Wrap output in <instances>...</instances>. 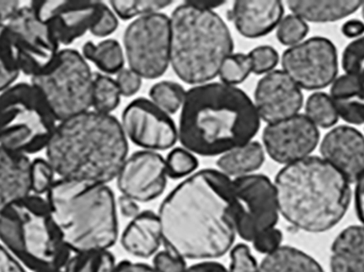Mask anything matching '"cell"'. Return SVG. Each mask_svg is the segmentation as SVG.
<instances>
[{
  "label": "cell",
  "mask_w": 364,
  "mask_h": 272,
  "mask_svg": "<svg viewBox=\"0 0 364 272\" xmlns=\"http://www.w3.org/2000/svg\"><path fill=\"white\" fill-rule=\"evenodd\" d=\"M231 179L203 169L184 179L158 212L162 241L184 260L209 261L230 251L235 232L230 209Z\"/></svg>",
  "instance_id": "6da1fadb"
},
{
  "label": "cell",
  "mask_w": 364,
  "mask_h": 272,
  "mask_svg": "<svg viewBox=\"0 0 364 272\" xmlns=\"http://www.w3.org/2000/svg\"><path fill=\"white\" fill-rule=\"evenodd\" d=\"M261 119L245 92L222 82L186 91L179 119L182 147L200 156H223L252 141Z\"/></svg>",
  "instance_id": "7a4b0ae2"
},
{
  "label": "cell",
  "mask_w": 364,
  "mask_h": 272,
  "mask_svg": "<svg viewBox=\"0 0 364 272\" xmlns=\"http://www.w3.org/2000/svg\"><path fill=\"white\" fill-rule=\"evenodd\" d=\"M46 156L61 179L107 184L127 160V137L114 116L89 111L57 126Z\"/></svg>",
  "instance_id": "3957f363"
},
{
  "label": "cell",
  "mask_w": 364,
  "mask_h": 272,
  "mask_svg": "<svg viewBox=\"0 0 364 272\" xmlns=\"http://www.w3.org/2000/svg\"><path fill=\"white\" fill-rule=\"evenodd\" d=\"M276 198L284 219L306 232L333 228L348 211L350 183L324 158L308 156L276 175Z\"/></svg>",
  "instance_id": "277c9868"
},
{
  "label": "cell",
  "mask_w": 364,
  "mask_h": 272,
  "mask_svg": "<svg viewBox=\"0 0 364 272\" xmlns=\"http://www.w3.org/2000/svg\"><path fill=\"white\" fill-rule=\"evenodd\" d=\"M53 220L70 251L109 250L119 237L117 202L107 184L55 181L47 192Z\"/></svg>",
  "instance_id": "5b68a950"
},
{
  "label": "cell",
  "mask_w": 364,
  "mask_h": 272,
  "mask_svg": "<svg viewBox=\"0 0 364 272\" xmlns=\"http://www.w3.org/2000/svg\"><path fill=\"white\" fill-rule=\"evenodd\" d=\"M224 4L183 2L171 19V66L184 83L201 85L218 76L232 53L230 30L214 9Z\"/></svg>",
  "instance_id": "8992f818"
},
{
  "label": "cell",
  "mask_w": 364,
  "mask_h": 272,
  "mask_svg": "<svg viewBox=\"0 0 364 272\" xmlns=\"http://www.w3.org/2000/svg\"><path fill=\"white\" fill-rule=\"evenodd\" d=\"M0 241L34 272L62 271L70 258L48 203L36 195L0 212Z\"/></svg>",
  "instance_id": "52a82bcc"
},
{
  "label": "cell",
  "mask_w": 364,
  "mask_h": 272,
  "mask_svg": "<svg viewBox=\"0 0 364 272\" xmlns=\"http://www.w3.org/2000/svg\"><path fill=\"white\" fill-rule=\"evenodd\" d=\"M55 115L34 85L18 83L0 94V146L33 154L48 146L57 129Z\"/></svg>",
  "instance_id": "ba28073f"
},
{
  "label": "cell",
  "mask_w": 364,
  "mask_h": 272,
  "mask_svg": "<svg viewBox=\"0 0 364 272\" xmlns=\"http://www.w3.org/2000/svg\"><path fill=\"white\" fill-rule=\"evenodd\" d=\"M93 81L87 60L74 49L60 51L47 72L31 79L60 123L89 112Z\"/></svg>",
  "instance_id": "9c48e42d"
},
{
  "label": "cell",
  "mask_w": 364,
  "mask_h": 272,
  "mask_svg": "<svg viewBox=\"0 0 364 272\" xmlns=\"http://www.w3.org/2000/svg\"><path fill=\"white\" fill-rule=\"evenodd\" d=\"M230 209L235 232L252 243L264 231L276 228L279 218L275 187L264 175L231 180Z\"/></svg>",
  "instance_id": "30bf717a"
},
{
  "label": "cell",
  "mask_w": 364,
  "mask_h": 272,
  "mask_svg": "<svg viewBox=\"0 0 364 272\" xmlns=\"http://www.w3.org/2000/svg\"><path fill=\"white\" fill-rule=\"evenodd\" d=\"M130 70L145 79H157L171 65V19L164 13L136 18L124 33Z\"/></svg>",
  "instance_id": "8fae6325"
},
{
  "label": "cell",
  "mask_w": 364,
  "mask_h": 272,
  "mask_svg": "<svg viewBox=\"0 0 364 272\" xmlns=\"http://www.w3.org/2000/svg\"><path fill=\"white\" fill-rule=\"evenodd\" d=\"M6 27L21 72L33 78L53 65L61 51L59 43L30 4L21 6Z\"/></svg>",
  "instance_id": "7c38bea8"
},
{
  "label": "cell",
  "mask_w": 364,
  "mask_h": 272,
  "mask_svg": "<svg viewBox=\"0 0 364 272\" xmlns=\"http://www.w3.org/2000/svg\"><path fill=\"white\" fill-rule=\"evenodd\" d=\"M284 72L301 89H320L335 81L338 74V53L333 42L312 38L284 51Z\"/></svg>",
  "instance_id": "4fadbf2b"
},
{
  "label": "cell",
  "mask_w": 364,
  "mask_h": 272,
  "mask_svg": "<svg viewBox=\"0 0 364 272\" xmlns=\"http://www.w3.org/2000/svg\"><path fill=\"white\" fill-rule=\"evenodd\" d=\"M121 124L126 137L149 151L170 149L178 139L175 121L146 98L130 102L124 109Z\"/></svg>",
  "instance_id": "5bb4252c"
},
{
  "label": "cell",
  "mask_w": 364,
  "mask_h": 272,
  "mask_svg": "<svg viewBox=\"0 0 364 272\" xmlns=\"http://www.w3.org/2000/svg\"><path fill=\"white\" fill-rule=\"evenodd\" d=\"M30 6L59 45H70L87 31L91 32L106 4L98 1L40 0L31 2Z\"/></svg>",
  "instance_id": "9a60e30c"
},
{
  "label": "cell",
  "mask_w": 364,
  "mask_h": 272,
  "mask_svg": "<svg viewBox=\"0 0 364 272\" xmlns=\"http://www.w3.org/2000/svg\"><path fill=\"white\" fill-rule=\"evenodd\" d=\"M264 151L279 164L289 165L308 158L316 149L320 134L306 115H295L269 124L262 134Z\"/></svg>",
  "instance_id": "2e32d148"
},
{
  "label": "cell",
  "mask_w": 364,
  "mask_h": 272,
  "mask_svg": "<svg viewBox=\"0 0 364 272\" xmlns=\"http://www.w3.org/2000/svg\"><path fill=\"white\" fill-rule=\"evenodd\" d=\"M117 187L123 196L136 202H149L161 196L168 184L166 158L149 150L134 152L117 175Z\"/></svg>",
  "instance_id": "e0dca14e"
},
{
  "label": "cell",
  "mask_w": 364,
  "mask_h": 272,
  "mask_svg": "<svg viewBox=\"0 0 364 272\" xmlns=\"http://www.w3.org/2000/svg\"><path fill=\"white\" fill-rule=\"evenodd\" d=\"M254 99L259 117L269 125L299 114L304 102L301 87L284 70L264 75L257 83Z\"/></svg>",
  "instance_id": "ac0fdd59"
},
{
  "label": "cell",
  "mask_w": 364,
  "mask_h": 272,
  "mask_svg": "<svg viewBox=\"0 0 364 272\" xmlns=\"http://www.w3.org/2000/svg\"><path fill=\"white\" fill-rule=\"evenodd\" d=\"M321 152L348 182H357L364 175V136L358 130L335 128L323 139Z\"/></svg>",
  "instance_id": "d6986e66"
},
{
  "label": "cell",
  "mask_w": 364,
  "mask_h": 272,
  "mask_svg": "<svg viewBox=\"0 0 364 272\" xmlns=\"http://www.w3.org/2000/svg\"><path fill=\"white\" fill-rule=\"evenodd\" d=\"M284 12V4L277 0H239L233 4L230 18L242 36L258 38L279 25Z\"/></svg>",
  "instance_id": "ffe728a7"
},
{
  "label": "cell",
  "mask_w": 364,
  "mask_h": 272,
  "mask_svg": "<svg viewBox=\"0 0 364 272\" xmlns=\"http://www.w3.org/2000/svg\"><path fill=\"white\" fill-rule=\"evenodd\" d=\"M32 162L0 146V212L30 196Z\"/></svg>",
  "instance_id": "44dd1931"
},
{
  "label": "cell",
  "mask_w": 364,
  "mask_h": 272,
  "mask_svg": "<svg viewBox=\"0 0 364 272\" xmlns=\"http://www.w3.org/2000/svg\"><path fill=\"white\" fill-rule=\"evenodd\" d=\"M162 243L159 218L153 211L141 212L132 218L121 237L124 249L136 258L155 256Z\"/></svg>",
  "instance_id": "7402d4cb"
},
{
  "label": "cell",
  "mask_w": 364,
  "mask_h": 272,
  "mask_svg": "<svg viewBox=\"0 0 364 272\" xmlns=\"http://www.w3.org/2000/svg\"><path fill=\"white\" fill-rule=\"evenodd\" d=\"M333 272H364V227L353 226L338 235L331 248Z\"/></svg>",
  "instance_id": "603a6c76"
},
{
  "label": "cell",
  "mask_w": 364,
  "mask_h": 272,
  "mask_svg": "<svg viewBox=\"0 0 364 272\" xmlns=\"http://www.w3.org/2000/svg\"><path fill=\"white\" fill-rule=\"evenodd\" d=\"M331 99L338 115L348 124H364V87L354 77L343 75L333 81Z\"/></svg>",
  "instance_id": "cb8c5ba5"
},
{
  "label": "cell",
  "mask_w": 364,
  "mask_h": 272,
  "mask_svg": "<svg viewBox=\"0 0 364 272\" xmlns=\"http://www.w3.org/2000/svg\"><path fill=\"white\" fill-rule=\"evenodd\" d=\"M265 160L264 149L258 141H250L220 156L216 165L227 177H245L258 170Z\"/></svg>",
  "instance_id": "d4e9b609"
},
{
  "label": "cell",
  "mask_w": 364,
  "mask_h": 272,
  "mask_svg": "<svg viewBox=\"0 0 364 272\" xmlns=\"http://www.w3.org/2000/svg\"><path fill=\"white\" fill-rule=\"evenodd\" d=\"M360 1H289L293 14L305 21L329 23L354 14L363 6Z\"/></svg>",
  "instance_id": "484cf974"
},
{
  "label": "cell",
  "mask_w": 364,
  "mask_h": 272,
  "mask_svg": "<svg viewBox=\"0 0 364 272\" xmlns=\"http://www.w3.org/2000/svg\"><path fill=\"white\" fill-rule=\"evenodd\" d=\"M258 272H324L311 256L293 247H280L265 256Z\"/></svg>",
  "instance_id": "4316f807"
},
{
  "label": "cell",
  "mask_w": 364,
  "mask_h": 272,
  "mask_svg": "<svg viewBox=\"0 0 364 272\" xmlns=\"http://www.w3.org/2000/svg\"><path fill=\"white\" fill-rule=\"evenodd\" d=\"M82 55L95 64L96 67L104 75L119 74L124 70L125 55L123 48L117 40H102L98 44L87 42L83 45Z\"/></svg>",
  "instance_id": "83f0119b"
},
{
  "label": "cell",
  "mask_w": 364,
  "mask_h": 272,
  "mask_svg": "<svg viewBox=\"0 0 364 272\" xmlns=\"http://www.w3.org/2000/svg\"><path fill=\"white\" fill-rule=\"evenodd\" d=\"M117 262L109 250L80 252L70 256L64 272H113Z\"/></svg>",
  "instance_id": "f1b7e54d"
},
{
  "label": "cell",
  "mask_w": 364,
  "mask_h": 272,
  "mask_svg": "<svg viewBox=\"0 0 364 272\" xmlns=\"http://www.w3.org/2000/svg\"><path fill=\"white\" fill-rule=\"evenodd\" d=\"M121 96L114 79L104 74L94 76L92 107L95 112L110 115L119 106Z\"/></svg>",
  "instance_id": "f546056e"
},
{
  "label": "cell",
  "mask_w": 364,
  "mask_h": 272,
  "mask_svg": "<svg viewBox=\"0 0 364 272\" xmlns=\"http://www.w3.org/2000/svg\"><path fill=\"white\" fill-rule=\"evenodd\" d=\"M186 91L181 85L172 81H161L153 85L149 91L151 102L168 115L181 110Z\"/></svg>",
  "instance_id": "4dcf8cb0"
},
{
  "label": "cell",
  "mask_w": 364,
  "mask_h": 272,
  "mask_svg": "<svg viewBox=\"0 0 364 272\" xmlns=\"http://www.w3.org/2000/svg\"><path fill=\"white\" fill-rule=\"evenodd\" d=\"M19 72L8 27L0 25V94L12 87Z\"/></svg>",
  "instance_id": "1f68e13d"
},
{
  "label": "cell",
  "mask_w": 364,
  "mask_h": 272,
  "mask_svg": "<svg viewBox=\"0 0 364 272\" xmlns=\"http://www.w3.org/2000/svg\"><path fill=\"white\" fill-rule=\"evenodd\" d=\"M171 4H173V2L168 0H113L110 1L111 10L124 21L136 18V17L140 18L146 15L159 13Z\"/></svg>",
  "instance_id": "d6a6232c"
},
{
  "label": "cell",
  "mask_w": 364,
  "mask_h": 272,
  "mask_svg": "<svg viewBox=\"0 0 364 272\" xmlns=\"http://www.w3.org/2000/svg\"><path fill=\"white\" fill-rule=\"evenodd\" d=\"M306 116L316 127L329 128L335 126L339 119L337 110L331 96L316 93L308 98L306 104Z\"/></svg>",
  "instance_id": "836d02e7"
},
{
  "label": "cell",
  "mask_w": 364,
  "mask_h": 272,
  "mask_svg": "<svg viewBox=\"0 0 364 272\" xmlns=\"http://www.w3.org/2000/svg\"><path fill=\"white\" fill-rule=\"evenodd\" d=\"M252 74V61L245 53H231L220 66L218 77L224 85L237 87Z\"/></svg>",
  "instance_id": "e575fe53"
},
{
  "label": "cell",
  "mask_w": 364,
  "mask_h": 272,
  "mask_svg": "<svg viewBox=\"0 0 364 272\" xmlns=\"http://www.w3.org/2000/svg\"><path fill=\"white\" fill-rule=\"evenodd\" d=\"M166 164L168 177L178 180L193 175L198 167V160L186 148H175L166 158Z\"/></svg>",
  "instance_id": "d590c367"
},
{
  "label": "cell",
  "mask_w": 364,
  "mask_h": 272,
  "mask_svg": "<svg viewBox=\"0 0 364 272\" xmlns=\"http://www.w3.org/2000/svg\"><path fill=\"white\" fill-rule=\"evenodd\" d=\"M308 31L307 23L301 17L291 14L282 18L277 26V38L284 46L293 47L303 42Z\"/></svg>",
  "instance_id": "8d00e7d4"
},
{
  "label": "cell",
  "mask_w": 364,
  "mask_h": 272,
  "mask_svg": "<svg viewBox=\"0 0 364 272\" xmlns=\"http://www.w3.org/2000/svg\"><path fill=\"white\" fill-rule=\"evenodd\" d=\"M342 66L346 75L354 77L364 87V36L346 47L342 57Z\"/></svg>",
  "instance_id": "74e56055"
},
{
  "label": "cell",
  "mask_w": 364,
  "mask_h": 272,
  "mask_svg": "<svg viewBox=\"0 0 364 272\" xmlns=\"http://www.w3.org/2000/svg\"><path fill=\"white\" fill-rule=\"evenodd\" d=\"M55 177L53 170L48 161L44 158H36L31 166V188L32 192L38 195L47 194L50 190Z\"/></svg>",
  "instance_id": "f35d334b"
},
{
  "label": "cell",
  "mask_w": 364,
  "mask_h": 272,
  "mask_svg": "<svg viewBox=\"0 0 364 272\" xmlns=\"http://www.w3.org/2000/svg\"><path fill=\"white\" fill-rule=\"evenodd\" d=\"M252 65V74L267 75L273 72L279 61L277 51L271 46H258L248 53Z\"/></svg>",
  "instance_id": "ab89813d"
},
{
  "label": "cell",
  "mask_w": 364,
  "mask_h": 272,
  "mask_svg": "<svg viewBox=\"0 0 364 272\" xmlns=\"http://www.w3.org/2000/svg\"><path fill=\"white\" fill-rule=\"evenodd\" d=\"M259 265L245 244H237L230 250L228 272H258Z\"/></svg>",
  "instance_id": "60d3db41"
},
{
  "label": "cell",
  "mask_w": 364,
  "mask_h": 272,
  "mask_svg": "<svg viewBox=\"0 0 364 272\" xmlns=\"http://www.w3.org/2000/svg\"><path fill=\"white\" fill-rule=\"evenodd\" d=\"M153 268L156 272H186L188 266L182 256L166 249L155 254Z\"/></svg>",
  "instance_id": "b9f144b4"
},
{
  "label": "cell",
  "mask_w": 364,
  "mask_h": 272,
  "mask_svg": "<svg viewBox=\"0 0 364 272\" xmlns=\"http://www.w3.org/2000/svg\"><path fill=\"white\" fill-rule=\"evenodd\" d=\"M252 243L257 252L269 256L282 247V231L276 228L269 229L257 235Z\"/></svg>",
  "instance_id": "7bdbcfd3"
},
{
  "label": "cell",
  "mask_w": 364,
  "mask_h": 272,
  "mask_svg": "<svg viewBox=\"0 0 364 272\" xmlns=\"http://www.w3.org/2000/svg\"><path fill=\"white\" fill-rule=\"evenodd\" d=\"M115 81H117L121 95L124 97H132L140 91L141 85H142V77L130 68L128 70L124 68L122 72H119Z\"/></svg>",
  "instance_id": "ee69618b"
},
{
  "label": "cell",
  "mask_w": 364,
  "mask_h": 272,
  "mask_svg": "<svg viewBox=\"0 0 364 272\" xmlns=\"http://www.w3.org/2000/svg\"><path fill=\"white\" fill-rule=\"evenodd\" d=\"M117 26H119V21L117 15L106 4L102 16L91 30V33L97 38H105L112 34L117 29Z\"/></svg>",
  "instance_id": "f6af8a7d"
},
{
  "label": "cell",
  "mask_w": 364,
  "mask_h": 272,
  "mask_svg": "<svg viewBox=\"0 0 364 272\" xmlns=\"http://www.w3.org/2000/svg\"><path fill=\"white\" fill-rule=\"evenodd\" d=\"M0 272H26L18 261L0 245Z\"/></svg>",
  "instance_id": "bcb514c9"
},
{
  "label": "cell",
  "mask_w": 364,
  "mask_h": 272,
  "mask_svg": "<svg viewBox=\"0 0 364 272\" xmlns=\"http://www.w3.org/2000/svg\"><path fill=\"white\" fill-rule=\"evenodd\" d=\"M21 2L12 0H0V25H6L21 9Z\"/></svg>",
  "instance_id": "7dc6e473"
},
{
  "label": "cell",
  "mask_w": 364,
  "mask_h": 272,
  "mask_svg": "<svg viewBox=\"0 0 364 272\" xmlns=\"http://www.w3.org/2000/svg\"><path fill=\"white\" fill-rule=\"evenodd\" d=\"M117 205H119V211L125 217L132 218H132L136 217V216L141 213L140 207L136 205V201L128 198V197L123 196V195L119 197Z\"/></svg>",
  "instance_id": "c3c4849f"
},
{
  "label": "cell",
  "mask_w": 364,
  "mask_h": 272,
  "mask_svg": "<svg viewBox=\"0 0 364 272\" xmlns=\"http://www.w3.org/2000/svg\"><path fill=\"white\" fill-rule=\"evenodd\" d=\"M342 32L346 38H359L364 33V23L358 19H350L342 27Z\"/></svg>",
  "instance_id": "681fc988"
},
{
  "label": "cell",
  "mask_w": 364,
  "mask_h": 272,
  "mask_svg": "<svg viewBox=\"0 0 364 272\" xmlns=\"http://www.w3.org/2000/svg\"><path fill=\"white\" fill-rule=\"evenodd\" d=\"M113 272H156L155 269L143 263H132L130 261H123L115 266Z\"/></svg>",
  "instance_id": "f907efd6"
},
{
  "label": "cell",
  "mask_w": 364,
  "mask_h": 272,
  "mask_svg": "<svg viewBox=\"0 0 364 272\" xmlns=\"http://www.w3.org/2000/svg\"><path fill=\"white\" fill-rule=\"evenodd\" d=\"M355 202H356L357 215L364 227V175L357 181Z\"/></svg>",
  "instance_id": "816d5d0a"
},
{
  "label": "cell",
  "mask_w": 364,
  "mask_h": 272,
  "mask_svg": "<svg viewBox=\"0 0 364 272\" xmlns=\"http://www.w3.org/2000/svg\"><path fill=\"white\" fill-rule=\"evenodd\" d=\"M186 272H228V269L225 268L220 263L208 261L188 267Z\"/></svg>",
  "instance_id": "f5cc1de1"
},
{
  "label": "cell",
  "mask_w": 364,
  "mask_h": 272,
  "mask_svg": "<svg viewBox=\"0 0 364 272\" xmlns=\"http://www.w3.org/2000/svg\"><path fill=\"white\" fill-rule=\"evenodd\" d=\"M361 8H363V16H364V2L363 4V6H361Z\"/></svg>",
  "instance_id": "db71d44e"
},
{
  "label": "cell",
  "mask_w": 364,
  "mask_h": 272,
  "mask_svg": "<svg viewBox=\"0 0 364 272\" xmlns=\"http://www.w3.org/2000/svg\"><path fill=\"white\" fill-rule=\"evenodd\" d=\"M48 272H62V271H48Z\"/></svg>",
  "instance_id": "11a10c76"
}]
</instances>
